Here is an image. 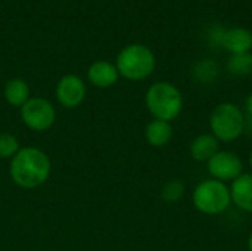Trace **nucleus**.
Wrapping results in <instances>:
<instances>
[{"label":"nucleus","mask_w":252,"mask_h":251,"mask_svg":"<svg viewBox=\"0 0 252 251\" xmlns=\"http://www.w3.org/2000/svg\"><path fill=\"white\" fill-rule=\"evenodd\" d=\"M52 172L49 155L35 146L21 148L10 160L9 175L12 182L22 189H35L47 182Z\"/></svg>","instance_id":"nucleus-1"},{"label":"nucleus","mask_w":252,"mask_h":251,"mask_svg":"<svg viewBox=\"0 0 252 251\" xmlns=\"http://www.w3.org/2000/svg\"><path fill=\"white\" fill-rule=\"evenodd\" d=\"M145 104L155 120L171 123L182 114L185 99L179 87L174 84L168 81H157L148 89Z\"/></svg>","instance_id":"nucleus-2"},{"label":"nucleus","mask_w":252,"mask_h":251,"mask_svg":"<svg viewBox=\"0 0 252 251\" xmlns=\"http://www.w3.org/2000/svg\"><path fill=\"white\" fill-rule=\"evenodd\" d=\"M155 65L157 61L154 52L148 46L139 43H133L121 49L115 62L120 77L130 81H142L148 78L154 72Z\"/></svg>","instance_id":"nucleus-3"},{"label":"nucleus","mask_w":252,"mask_h":251,"mask_svg":"<svg viewBox=\"0 0 252 251\" xmlns=\"http://www.w3.org/2000/svg\"><path fill=\"white\" fill-rule=\"evenodd\" d=\"M247 127V120L242 109L232 102L219 104L210 115L211 133L219 142L230 143L239 139Z\"/></svg>","instance_id":"nucleus-4"},{"label":"nucleus","mask_w":252,"mask_h":251,"mask_svg":"<svg viewBox=\"0 0 252 251\" xmlns=\"http://www.w3.org/2000/svg\"><path fill=\"white\" fill-rule=\"evenodd\" d=\"M192 203L193 207L208 216H217L224 213L230 204V188L216 179H207L196 185L192 192Z\"/></svg>","instance_id":"nucleus-5"},{"label":"nucleus","mask_w":252,"mask_h":251,"mask_svg":"<svg viewBox=\"0 0 252 251\" xmlns=\"http://www.w3.org/2000/svg\"><path fill=\"white\" fill-rule=\"evenodd\" d=\"M22 123L32 132H46L56 121V109L50 101L35 96L19 108Z\"/></svg>","instance_id":"nucleus-6"},{"label":"nucleus","mask_w":252,"mask_h":251,"mask_svg":"<svg viewBox=\"0 0 252 251\" xmlns=\"http://www.w3.org/2000/svg\"><path fill=\"white\" fill-rule=\"evenodd\" d=\"M207 169L213 179L226 183L233 182L244 173V163L236 152L220 149L207 161Z\"/></svg>","instance_id":"nucleus-7"},{"label":"nucleus","mask_w":252,"mask_h":251,"mask_svg":"<svg viewBox=\"0 0 252 251\" xmlns=\"http://www.w3.org/2000/svg\"><path fill=\"white\" fill-rule=\"evenodd\" d=\"M86 84L77 74L63 75L55 89V96L63 108H77L86 99Z\"/></svg>","instance_id":"nucleus-8"},{"label":"nucleus","mask_w":252,"mask_h":251,"mask_svg":"<svg viewBox=\"0 0 252 251\" xmlns=\"http://www.w3.org/2000/svg\"><path fill=\"white\" fill-rule=\"evenodd\" d=\"M87 78L93 86L99 89H108V87H112L118 81L120 72L115 64L108 62V61H96L89 67Z\"/></svg>","instance_id":"nucleus-9"},{"label":"nucleus","mask_w":252,"mask_h":251,"mask_svg":"<svg viewBox=\"0 0 252 251\" xmlns=\"http://www.w3.org/2000/svg\"><path fill=\"white\" fill-rule=\"evenodd\" d=\"M232 203L245 213H252V173H242L230 185Z\"/></svg>","instance_id":"nucleus-10"},{"label":"nucleus","mask_w":252,"mask_h":251,"mask_svg":"<svg viewBox=\"0 0 252 251\" xmlns=\"http://www.w3.org/2000/svg\"><path fill=\"white\" fill-rule=\"evenodd\" d=\"M221 47L232 55L250 53L252 49V33L242 27H233L224 31Z\"/></svg>","instance_id":"nucleus-11"},{"label":"nucleus","mask_w":252,"mask_h":251,"mask_svg":"<svg viewBox=\"0 0 252 251\" xmlns=\"http://www.w3.org/2000/svg\"><path fill=\"white\" fill-rule=\"evenodd\" d=\"M190 155L199 163H207L220 151V142L213 133H202L190 142Z\"/></svg>","instance_id":"nucleus-12"},{"label":"nucleus","mask_w":252,"mask_h":251,"mask_svg":"<svg viewBox=\"0 0 252 251\" xmlns=\"http://www.w3.org/2000/svg\"><path fill=\"white\" fill-rule=\"evenodd\" d=\"M145 139L154 148H164L173 139L171 123L162 120H152L145 127Z\"/></svg>","instance_id":"nucleus-13"},{"label":"nucleus","mask_w":252,"mask_h":251,"mask_svg":"<svg viewBox=\"0 0 252 251\" xmlns=\"http://www.w3.org/2000/svg\"><path fill=\"white\" fill-rule=\"evenodd\" d=\"M4 99L9 105L21 108L31 99V90L25 80L12 78L4 86Z\"/></svg>","instance_id":"nucleus-14"},{"label":"nucleus","mask_w":252,"mask_h":251,"mask_svg":"<svg viewBox=\"0 0 252 251\" xmlns=\"http://www.w3.org/2000/svg\"><path fill=\"white\" fill-rule=\"evenodd\" d=\"M219 65L213 59H202L192 68V77L201 84H211L219 77Z\"/></svg>","instance_id":"nucleus-15"},{"label":"nucleus","mask_w":252,"mask_h":251,"mask_svg":"<svg viewBox=\"0 0 252 251\" xmlns=\"http://www.w3.org/2000/svg\"><path fill=\"white\" fill-rule=\"evenodd\" d=\"M227 70L232 75L244 77L252 71V53H238L232 55L227 61Z\"/></svg>","instance_id":"nucleus-16"},{"label":"nucleus","mask_w":252,"mask_h":251,"mask_svg":"<svg viewBox=\"0 0 252 251\" xmlns=\"http://www.w3.org/2000/svg\"><path fill=\"white\" fill-rule=\"evenodd\" d=\"M186 192V185L182 180H168L161 188V200L167 204L179 203Z\"/></svg>","instance_id":"nucleus-17"},{"label":"nucleus","mask_w":252,"mask_h":251,"mask_svg":"<svg viewBox=\"0 0 252 251\" xmlns=\"http://www.w3.org/2000/svg\"><path fill=\"white\" fill-rule=\"evenodd\" d=\"M19 149L21 146H19V141L16 136L7 132L0 133V158L1 160H12Z\"/></svg>","instance_id":"nucleus-18"},{"label":"nucleus","mask_w":252,"mask_h":251,"mask_svg":"<svg viewBox=\"0 0 252 251\" xmlns=\"http://www.w3.org/2000/svg\"><path fill=\"white\" fill-rule=\"evenodd\" d=\"M224 28L221 25H213L207 30V41L211 47H221Z\"/></svg>","instance_id":"nucleus-19"},{"label":"nucleus","mask_w":252,"mask_h":251,"mask_svg":"<svg viewBox=\"0 0 252 251\" xmlns=\"http://www.w3.org/2000/svg\"><path fill=\"white\" fill-rule=\"evenodd\" d=\"M245 109L250 114V117H252V92L248 95V98L245 101Z\"/></svg>","instance_id":"nucleus-20"},{"label":"nucleus","mask_w":252,"mask_h":251,"mask_svg":"<svg viewBox=\"0 0 252 251\" xmlns=\"http://www.w3.org/2000/svg\"><path fill=\"white\" fill-rule=\"evenodd\" d=\"M248 251H252V232H251V235H250V238H248Z\"/></svg>","instance_id":"nucleus-21"},{"label":"nucleus","mask_w":252,"mask_h":251,"mask_svg":"<svg viewBox=\"0 0 252 251\" xmlns=\"http://www.w3.org/2000/svg\"><path fill=\"white\" fill-rule=\"evenodd\" d=\"M250 167H251V170H252V149H251V154H250Z\"/></svg>","instance_id":"nucleus-22"}]
</instances>
